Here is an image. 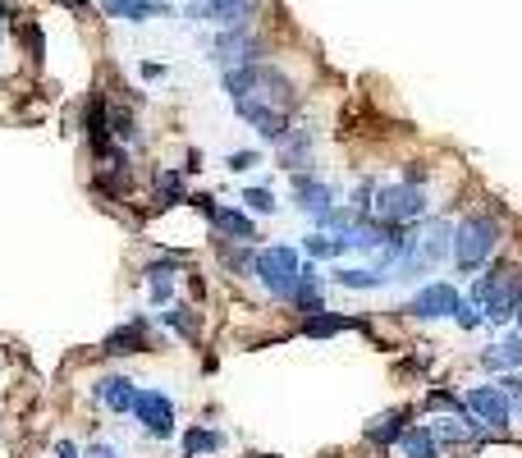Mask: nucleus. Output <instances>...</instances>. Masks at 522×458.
I'll use <instances>...</instances> for the list:
<instances>
[{
  "label": "nucleus",
  "instance_id": "nucleus-1",
  "mask_svg": "<svg viewBox=\"0 0 522 458\" xmlns=\"http://www.w3.org/2000/svg\"><path fill=\"white\" fill-rule=\"evenodd\" d=\"M225 92L234 97V110L271 142L289 138V110H294V88L289 78L271 65H229Z\"/></svg>",
  "mask_w": 522,
  "mask_h": 458
},
{
  "label": "nucleus",
  "instance_id": "nucleus-2",
  "mask_svg": "<svg viewBox=\"0 0 522 458\" xmlns=\"http://www.w3.org/2000/svg\"><path fill=\"white\" fill-rule=\"evenodd\" d=\"M495 239H500V220L495 216H463V225L454 229V266L463 275L481 271L486 257L495 252Z\"/></svg>",
  "mask_w": 522,
  "mask_h": 458
},
{
  "label": "nucleus",
  "instance_id": "nucleus-3",
  "mask_svg": "<svg viewBox=\"0 0 522 458\" xmlns=\"http://www.w3.org/2000/svg\"><path fill=\"white\" fill-rule=\"evenodd\" d=\"M252 275H257L266 289H271L275 298H294L298 289V275H303V266H298V252L294 248H261L257 262H252Z\"/></svg>",
  "mask_w": 522,
  "mask_h": 458
},
{
  "label": "nucleus",
  "instance_id": "nucleus-4",
  "mask_svg": "<svg viewBox=\"0 0 522 458\" xmlns=\"http://www.w3.org/2000/svg\"><path fill=\"white\" fill-rule=\"evenodd\" d=\"M371 211H376L381 220H390V225H403V220H413L426 211V193L413 184V179H403V184H381Z\"/></svg>",
  "mask_w": 522,
  "mask_h": 458
},
{
  "label": "nucleus",
  "instance_id": "nucleus-5",
  "mask_svg": "<svg viewBox=\"0 0 522 458\" xmlns=\"http://www.w3.org/2000/svg\"><path fill=\"white\" fill-rule=\"evenodd\" d=\"M449 248H454V239H449V225H431V229H426V234H417V248H413V257H408V262H403L399 271L408 275V280H413V275L431 271V266L440 262V257H445Z\"/></svg>",
  "mask_w": 522,
  "mask_h": 458
},
{
  "label": "nucleus",
  "instance_id": "nucleus-6",
  "mask_svg": "<svg viewBox=\"0 0 522 458\" xmlns=\"http://www.w3.org/2000/svg\"><path fill=\"white\" fill-rule=\"evenodd\" d=\"M133 417H138V422L147 426L156 440H165V436L174 431V404H170V394L138 390V399H133Z\"/></svg>",
  "mask_w": 522,
  "mask_h": 458
},
{
  "label": "nucleus",
  "instance_id": "nucleus-7",
  "mask_svg": "<svg viewBox=\"0 0 522 458\" xmlns=\"http://www.w3.org/2000/svg\"><path fill=\"white\" fill-rule=\"evenodd\" d=\"M458 307H463V298H458L454 284H426L422 294L408 303V312H413V317H426V321H440V317H454Z\"/></svg>",
  "mask_w": 522,
  "mask_h": 458
},
{
  "label": "nucleus",
  "instance_id": "nucleus-8",
  "mask_svg": "<svg viewBox=\"0 0 522 458\" xmlns=\"http://www.w3.org/2000/svg\"><path fill=\"white\" fill-rule=\"evenodd\" d=\"M463 404L477 413V422H486V426H504L513 417V399L509 394H500L495 385H477V390H468L463 394Z\"/></svg>",
  "mask_w": 522,
  "mask_h": 458
},
{
  "label": "nucleus",
  "instance_id": "nucleus-9",
  "mask_svg": "<svg viewBox=\"0 0 522 458\" xmlns=\"http://www.w3.org/2000/svg\"><path fill=\"white\" fill-rule=\"evenodd\" d=\"M294 197H298V207L316 216V225L335 211V193H330V184H321V179H312V175H294Z\"/></svg>",
  "mask_w": 522,
  "mask_h": 458
},
{
  "label": "nucleus",
  "instance_id": "nucleus-10",
  "mask_svg": "<svg viewBox=\"0 0 522 458\" xmlns=\"http://www.w3.org/2000/svg\"><path fill=\"white\" fill-rule=\"evenodd\" d=\"M197 14H207L220 28H243L257 14V0H207V5H193V19Z\"/></svg>",
  "mask_w": 522,
  "mask_h": 458
},
{
  "label": "nucleus",
  "instance_id": "nucleus-11",
  "mask_svg": "<svg viewBox=\"0 0 522 458\" xmlns=\"http://www.w3.org/2000/svg\"><path fill=\"white\" fill-rule=\"evenodd\" d=\"M257 55H261V42L252 33H243V28H225V37L216 42L220 65H252Z\"/></svg>",
  "mask_w": 522,
  "mask_h": 458
},
{
  "label": "nucleus",
  "instance_id": "nucleus-12",
  "mask_svg": "<svg viewBox=\"0 0 522 458\" xmlns=\"http://www.w3.org/2000/svg\"><path fill=\"white\" fill-rule=\"evenodd\" d=\"M101 10H106L110 19L147 23V19H165V14H170V5H161V0H101Z\"/></svg>",
  "mask_w": 522,
  "mask_h": 458
},
{
  "label": "nucleus",
  "instance_id": "nucleus-13",
  "mask_svg": "<svg viewBox=\"0 0 522 458\" xmlns=\"http://www.w3.org/2000/svg\"><path fill=\"white\" fill-rule=\"evenodd\" d=\"M211 225L220 229V234H225V239H257V225H252V216L248 211H234V207H216V202H211Z\"/></svg>",
  "mask_w": 522,
  "mask_h": 458
},
{
  "label": "nucleus",
  "instance_id": "nucleus-14",
  "mask_svg": "<svg viewBox=\"0 0 522 458\" xmlns=\"http://www.w3.org/2000/svg\"><path fill=\"white\" fill-rule=\"evenodd\" d=\"M101 349H106L110 358H124V353H142V349H147V326H142V321H129V326L110 330Z\"/></svg>",
  "mask_w": 522,
  "mask_h": 458
},
{
  "label": "nucleus",
  "instance_id": "nucleus-15",
  "mask_svg": "<svg viewBox=\"0 0 522 458\" xmlns=\"http://www.w3.org/2000/svg\"><path fill=\"white\" fill-rule=\"evenodd\" d=\"M97 399L110 408V413H133V399H138V390H133V381H124V376H110V381L97 385Z\"/></svg>",
  "mask_w": 522,
  "mask_h": 458
},
{
  "label": "nucleus",
  "instance_id": "nucleus-16",
  "mask_svg": "<svg viewBox=\"0 0 522 458\" xmlns=\"http://www.w3.org/2000/svg\"><path fill=\"white\" fill-rule=\"evenodd\" d=\"M83 129L87 138H92V147L97 152H106V129H110V115H106V97H87V110H83Z\"/></svg>",
  "mask_w": 522,
  "mask_h": 458
},
{
  "label": "nucleus",
  "instance_id": "nucleus-17",
  "mask_svg": "<svg viewBox=\"0 0 522 458\" xmlns=\"http://www.w3.org/2000/svg\"><path fill=\"white\" fill-rule=\"evenodd\" d=\"M399 454L403 458H440V449H435V436L426 426H408L399 436Z\"/></svg>",
  "mask_w": 522,
  "mask_h": 458
},
{
  "label": "nucleus",
  "instance_id": "nucleus-18",
  "mask_svg": "<svg viewBox=\"0 0 522 458\" xmlns=\"http://www.w3.org/2000/svg\"><path fill=\"white\" fill-rule=\"evenodd\" d=\"M399 436H403V413H385V417H376V422L367 426V440L371 445H399Z\"/></svg>",
  "mask_w": 522,
  "mask_h": 458
},
{
  "label": "nucleus",
  "instance_id": "nucleus-19",
  "mask_svg": "<svg viewBox=\"0 0 522 458\" xmlns=\"http://www.w3.org/2000/svg\"><path fill=\"white\" fill-rule=\"evenodd\" d=\"M348 326H358V321H353V317H330V312H316V317L303 321V335L330 339V335H339V330H348Z\"/></svg>",
  "mask_w": 522,
  "mask_h": 458
},
{
  "label": "nucleus",
  "instance_id": "nucleus-20",
  "mask_svg": "<svg viewBox=\"0 0 522 458\" xmlns=\"http://www.w3.org/2000/svg\"><path fill=\"white\" fill-rule=\"evenodd\" d=\"M481 362H486L490 371H509V367H522V335H518V339H509V344H495V349H490Z\"/></svg>",
  "mask_w": 522,
  "mask_h": 458
},
{
  "label": "nucleus",
  "instance_id": "nucleus-21",
  "mask_svg": "<svg viewBox=\"0 0 522 458\" xmlns=\"http://www.w3.org/2000/svg\"><path fill=\"white\" fill-rule=\"evenodd\" d=\"M174 271H179V266H174V262H156V266H147V275H152V303H156V307H165V303H170Z\"/></svg>",
  "mask_w": 522,
  "mask_h": 458
},
{
  "label": "nucleus",
  "instance_id": "nucleus-22",
  "mask_svg": "<svg viewBox=\"0 0 522 458\" xmlns=\"http://www.w3.org/2000/svg\"><path fill=\"white\" fill-rule=\"evenodd\" d=\"M348 234H312V239H307V252H312V257H339V252H348Z\"/></svg>",
  "mask_w": 522,
  "mask_h": 458
},
{
  "label": "nucleus",
  "instance_id": "nucleus-23",
  "mask_svg": "<svg viewBox=\"0 0 522 458\" xmlns=\"http://www.w3.org/2000/svg\"><path fill=\"white\" fill-rule=\"evenodd\" d=\"M335 280L344 284V289H381L385 275H376V271H335Z\"/></svg>",
  "mask_w": 522,
  "mask_h": 458
},
{
  "label": "nucleus",
  "instance_id": "nucleus-24",
  "mask_svg": "<svg viewBox=\"0 0 522 458\" xmlns=\"http://www.w3.org/2000/svg\"><path fill=\"white\" fill-rule=\"evenodd\" d=\"M188 458H197V454H211V449H220V436L216 431H188Z\"/></svg>",
  "mask_w": 522,
  "mask_h": 458
},
{
  "label": "nucleus",
  "instance_id": "nucleus-25",
  "mask_svg": "<svg viewBox=\"0 0 522 458\" xmlns=\"http://www.w3.org/2000/svg\"><path fill=\"white\" fill-rule=\"evenodd\" d=\"M243 207L257 211V216H266V211H275V197L266 193V188H243Z\"/></svg>",
  "mask_w": 522,
  "mask_h": 458
},
{
  "label": "nucleus",
  "instance_id": "nucleus-26",
  "mask_svg": "<svg viewBox=\"0 0 522 458\" xmlns=\"http://www.w3.org/2000/svg\"><path fill=\"white\" fill-rule=\"evenodd\" d=\"M165 326H174L179 335H197V321L188 317V307H170V312H165Z\"/></svg>",
  "mask_w": 522,
  "mask_h": 458
},
{
  "label": "nucleus",
  "instance_id": "nucleus-27",
  "mask_svg": "<svg viewBox=\"0 0 522 458\" xmlns=\"http://www.w3.org/2000/svg\"><path fill=\"white\" fill-rule=\"evenodd\" d=\"M156 184H161V193L170 197V202H179V193H184V175H179V170H161Z\"/></svg>",
  "mask_w": 522,
  "mask_h": 458
},
{
  "label": "nucleus",
  "instance_id": "nucleus-28",
  "mask_svg": "<svg viewBox=\"0 0 522 458\" xmlns=\"http://www.w3.org/2000/svg\"><path fill=\"white\" fill-rule=\"evenodd\" d=\"M261 161V152H234V156H229V170H234V175H243V170H252V165H257Z\"/></svg>",
  "mask_w": 522,
  "mask_h": 458
},
{
  "label": "nucleus",
  "instance_id": "nucleus-29",
  "mask_svg": "<svg viewBox=\"0 0 522 458\" xmlns=\"http://www.w3.org/2000/svg\"><path fill=\"white\" fill-rule=\"evenodd\" d=\"M454 321H458V326H463V330H472V326H477V307H468V303H463V307H458V312H454Z\"/></svg>",
  "mask_w": 522,
  "mask_h": 458
},
{
  "label": "nucleus",
  "instance_id": "nucleus-30",
  "mask_svg": "<svg viewBox=\"0 0 522 458\" xmlns=\"http://www.w3.org/2000/svg\"><path fill=\"white\" fill-rule=\"evenodd\" d=\"M509 394H513V413H522V376H509Z\"/></svg>",
  "mask_w": 522,
  "mask_h": 458
},
{
  "label": "nucleus",
  "instance_id": "nucleus-31",
  "mask_svg": "<svg viewBox=\"0 0 522 458\" xmlns=\"http://www.w3.org/2000/svg\"><path fill=\"white\" fill-rule=\"evenodd\" d=\"M87 458H120V454H115L110 445H92V449H87Z\"/></svg>",
  "mask_w": 522,
  "mask_h": 458
},
{
  "label": "nucleus",
  "instance_id": "nucleus-32",
  "mask_svg": "<svg viewBox=\"0 0 522 458\" xmlns=\"http://www.w3.org/2000/svg\"><path fill=\"white\" fill-rule=\"evenodd\" d=\"M55 458H78V449L69 445V440H60V449H55Z\"/></svg>",
  "mask_w": 522,
  "mask_h": 458
},
{
  "label": "nucleus",
  "instance_id": "nucleus-33",
  "mask_svg": "<svg viewBox=\"0 0 522 458\" xmlns=\"http://www.w3.org/2000/svg\"><path fill=\"white\" fill-rule=\"evenodd\" d=\"M65 5H69V10H83V5H87V0H65Z\"/></svg>",
  "mask_w": 522,
  "mask_h": 458
},
{
  "label": "nucleus",
  "instance_id": "nucleus-34",
  "mask_svg": "<svg viewBox=\"0 0 522 458\" xmlns=\"http://www.w3.org/2000/svg\"><path fill=\"white\" fill-rule=\"evenodd\" d=\"M193 5H207V0H193Z\"/></svg>",
  "mask_w": 522,
  "mask_h": 458
}]
</instances>
